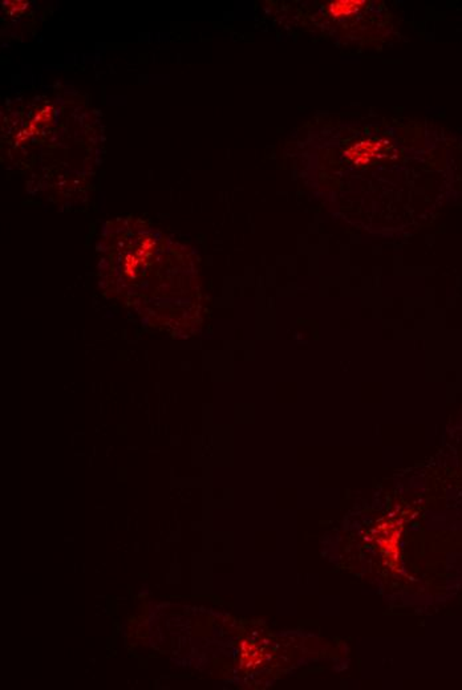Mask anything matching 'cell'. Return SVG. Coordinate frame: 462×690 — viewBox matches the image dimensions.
Returning <instances> with one entry per match:
<instances>
[{
	"label": "cell",
	"instance_id": "obj_1",
	"mask_svg": "<svg viewBox=\"0 0 462 690\" xmlns=\"http://www.w3.org/2000/svg\"><path fill=\"white\" fill-rule=\"evenodd\" d=\"M386 143H374V141H367V143H359L353 145L351 149L345 152V157L351 160L356 166L359 165L368 164L377 157V153L381 148H384Z\"/></svg>",
	"mask_w": 462,
	"mask_h": 690
},
{
	"label": "cell",
	"instance_id": "obj_2",
	"mask_svg": "<svg viewBox=\"0 0 462 690\" xmlns=\"http://www.w3.org/2000/svg\"><path fill=\"white\" fill-rule=\"evenodd\" d=\"M364 0H336L330 4V12L335 18L350 16L363 8Z\"/></svg>",
	"mask_w": 462,
	"mask_h": 690
}]
</instances>
